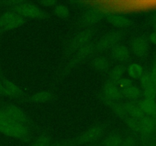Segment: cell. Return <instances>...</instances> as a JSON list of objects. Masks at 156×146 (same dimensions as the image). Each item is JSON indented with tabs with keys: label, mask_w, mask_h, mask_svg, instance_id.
Here are the masks:
<instances>
[{
	"label": "cell",
	"mask_w": 156,
	"mask_h": 146,
	"mask_svg": "<svg viewBox=\"0 0 156 146\" xmlns=\"http://www.w3.org/2000/svg\"><path fill=\"white\" fill-rule=\"evenodd\" d=\"M0 132L8 136L24 139L28 136V130L23 124L12 121L0 109Z\"/></svg>",
	"instance_id": "cell-1"
},
{
	"label": "cell",
	"mask_w": 156,
	"mask_h": 146,
	"mask_svg": "<svg viewBox=\"0 0 156 146\" xmlns=\"http://www.w3.org/2000/svg\"><path fill=\"white\" fill-rule=\"evenodd\" d=\"M22 22V18L15 12H6L0 17V28L5 30L14 28L20 25Z\"/></svg>",
	"instance_id": "cell-2"
},
{
	"label": "cell",
	"mask_w": 156,
	"mask_h": 146,
	"mask_svg": "<svg viewBox=\"0 0 156 146\" xmlns=\"http://www.w3.org/2000/svg\"><path fill=\"white\" fill-rule=\"evenodd\" d=\"M3 113L12 121L24 125L27 122V117L21 109L15 106H7L1 109Z\"/></svg>",
	"instance_id": "cell-3"
},
{
	"label": "cell",
	"mask_w": 156,
	"mask_h": 146,
	"mask_svg": "<svg viewBox=\"0 0 156 146\" xmlns=\"http://www.w3.org/2000/svg\"><path fill=\"white\" fill-rule=\"evenodd\" d=\"M104 98L108 103H114L120 97V90L115 83L111 82L106 84L103 90Z\"/></svg>",
	"instance_id": "cell-4"
},
{
	"label": "cell",
	"mask_w": 156,
	"mask_h": 146,
	"mask_svg": "<svg viewBox=\"0 0 156 146\" xmlns=\"http://www.w3.org/2000/svg\"><path fill=\"white\" fill-rule=\"evenodd\" d=\"M17 9L19 12L30 18H40L42 17L44 12L37 6L29 3H22L17 6Z\"/></svg>",
	"instance_id": "cell-5"
},
{
	"label": "cell",
	"mask_w": 156,
	"mask_h": 146,
	"mask_svg": "<svg viewBox=\"0 0 156 146\" xmlns=\"http://www.w3.org/2000/svg\"><path fill=\"white\" fill-rule=\"evenodd\" d=\"M123 94L129 99H136L140 96V90L131 81L125 80L122 82Z\"/></svg>",
	"instance_id": "cell-6"
},
{
	"label": "cell",
	"mask_w": 156,
	"mask_h": 146,
	"mask_svg": "<svg viewBox=\"0 0 156 146\" xmlns=\"http://www.w3.org/2000/svg\"><path fill=\"white\" fill-rule=\"evenodd\" d=\"M141 82L143 85V88H144L145 94H146V97H152L154 98L156 94V88L152 82L151 76L149 72L144 73L141 78Z\"/></svg>",
	"instance_id": "cell-7"
},
{
	"label": "cell",
	"mask_w": 156,
	"mask_h": 146,
	"mask_svg": "<svg viewBox=\"0 0 156 146\" xmlns=\"http://www.w3.org/2000/svg\"><path fill=\"white\" fill-rule=\"evenodd\" d=\"M102 133V129L100 127H92L85 131L79 138V141L82 143H89L97 140Z\"/></svg>",
	"instance_id": "cell-8"
},
{
	"label": "cell",
	"mask_w": 156,
	"mask_h": 146,
	"mask_svg": "<svg viewBox=\"0 0 156 146\" xmlns=\"http://www.w3.org/2000/svg\"><path fill=\"white\" fill-rule=\"evenodd\" d=\"M148 47H149V45H148L147 40L141 36L134 39L132 43L133 51L136 56H142L146 54L148 50Z\"/></svg>",
	"instance_id": "cell-9"
},
{
	"label": "cell",
	"mask_w": 156,
	"mask_h": 146,
	"mask_svg": "<svg viewBox=\"0 0 156 146\" xmlns=\"http://www.w3.org/2000/svg\"><path fill=\"white\" fill-rule=\"evenodd\" d=\"M140 109L143 113L152 115L156 113V102L152 97H145L139 104Z\"/></svg>",
	"instance_id": "cell-10"
},
{
	"label": "cell",
	"mask_w": 156,
	"mask_h": 146,
	"mask_svg": "<svg viewBox=\"0 0 156 146\" xmlns=\"http://www.w3.org/2000/svg\"><path fill=\"white\" fill-rule=\"evenodd\" d=\"M2 91L11 97H18L21 94V90L16 85L6 80L2 83Z\"/></svg>",
	"instance_id": "cell-11"
},
{
	"label": "cell",
	"mask_w": 156,
	"mask_h": 146,
	"mask_svg": "<svg viewBox=\"0 0 156 146\" xmlns=\"http://www.w3.org/2000/svg\"><path fill=\"white\" fill-rule=\"evenodd\" d=\"M119 38H120V36L117 33H109V34L106 35L102 38L101 40L99 43V46L101 47V48L103 49L110 48L118 41Z\"/></svg>",
	"instance_id": "cell-12"
},
{
	"label": "cell",
	"mask_w": 156,
	"mask_h": 146,
	"mask_svg": "<svg viewBox=\"0 0 156 146\" xmlns=\"http://www.w3.org/2000/svg\"><path fill=\"white\" fill-rule=\"evenodd\" d=\"M113 56L117 60L125 61L129 56V50L123 46H117L113 50Z\"/></svg>",
	"instance_id": "cell-13"
},
{
	"label": "cell",
	"mask_w": 156,
	"mask_h": 146,
	"mask_svg": "<svg viewBox=\"0 0 156 146\" xmlns=\"http://www.w3.org/2000/svg\"><path fill=\"white\" fill-rule=\"evenodd\" d=\"M128 72L133 78H141L145 73L143 66L138 63L131 64L128 68Z\"/></svg>",
	"instance_id": "cell-14"
},
{
	"label": "cell",
	"mask_w": 156,
	"mask_h": 146,
	"mask_svg": "<svg viewBox=\"0 0 156 146\" xmlns=\"http://www.w3.org/2000/svg\"><path fill=\"white\" fill-rule=\"evenodd\" d=\"M110 21L113 24L116 26H119V27L126 26L129 23V18L120 15V14H115L114 15L111 16L110 18Z\"/></svg>",
	"instance_id": "cell-15"
},
{
	"label": "cell",
	"mask_w": 156,
	"mask_h": 146,
	"mask_svg": "<svg viewBox=\"0 0 156 146\" xmlns=\"http://www.w3.org/2000/svg\"><path fill=\"white\" fill-rule=\"evenodd\" d=\"M124 74V68L121 65H117L114 67L110 72V78L111 79V82L115 83V82L120 81L123 78Z\"/></svg>",
	"instance_id": "cell-16"
},
{
	"label": "cell",
	"mask_w": 156,
	"mask_h": 146,
	"mask_svg": "<svg viewBox=\"0 0 156 146\" xmlns=\"http://www.w3.org/2000/svg\"><path fill=\"white\" fill-rule=\"evenodd\" d=\"M122 139L121 137L117 134H112L105 139L104 146H120Z\"/></svg>",
	"instance_id": "cell-17"
},
{
	"label": "cell",
	"mask_w": 156,
	"mask_h": 146,
	"mask_svg": "<svg viewBox=\"0 0 156 146\" xmlns=\"http://www.w3.org/2000/svg\"><path fill=\"white\" fill-rule=\"evenodd\" d=\"M50 97H51V94L49 91H43L35 94L32 97V99L36 103H44V102H46L48 100H50Z\"/></svg>",
	"instance_id": "cell-18"
},
{
	"label": "cell",
	"mask_w": 156,
	"mask_h": 146,
	"mask_svg": "<svg viewBox=\"0 0 156 146\" xmlns=\"http://www.w3.org/2000/svg\"><path fill=\"white\" fill-rule=\"evenodd\" d=\"M84 20L88 24H94L99 20V15L94 11H89L84 15Z\"/></svg>",
	"instance_id": "cell-19"
},
{
	"label": "cell",
	"mask_w": 156,
	"mask_h": 146,
	"mask_svg": "<svg viewBox=\"0 0 156 146\" xmlns=\"http://www.w3.org/2000/svg\"><path fill=\"white\" fill-rule=\"evenodd\" d=\"M94 65L98 70L104 71V70L108 68V65H109V62H108V60L105 58L98 57L96 58L94 60Z\"/></svg>",
	"instance_id": "cell-20"
},
{
	"label": "cell",
	"mask_w": 156,
	"mask_h": 146,
	"mask_svg": "<svg viewBox=\"0 0 156 146\" xmlns=\"http://www.w3.org/2000/svg\"><path fill=\"white\" fill-rule=\"evenodd\" d=\"M50 139L47 135H43L35 140L31 146H50Z\"/></svg>",
	"instance_id": "cell-21"
},
{
	"label": "cell",
	"mask_w": 156,
	"mask_h": 146,
	"mask_svg": "<svg viewBox=\"0 0 156 146\" xmlns=\"http://www.w3.org/2000/svg\"><path fill=\"white\" fill-rule=\"evenodd\" d=\"M55 12H56V14L59 17H62V18H64V17H66L69 14V10L65 5H57L55 9Z\"/></svg>",
	"instance_id": "cell-22"
},
{
	"label": "cell",
	"mask_w": 156,
	"mask_h": 146,
	"mask_svg": "<svg viewBox=\"0 0 156 146\" xmlns=\"http://www.w3.org/2000/svg\"><path fill=\"white\" fill-rule=\"evenodd\" d=\"M120 146H136L135 141L133 138H126L122 141Z\"/></svg>",
	"instance_id": "cell-23"
},
{
	"label": "cell",
	"mask_w": 156,
	"mask_h": 146,
	"mask_svg": "<svg viewBox=\"0 0 156 146\" xmlns=\"http://www.w3.org/2000/svg\"><path fill=\"white\" fill-rule=\"evenodd\" d=\"M149 75L151 76V78H152V82H153L154 85H155L156 88V64L152 66V69L149 71Z\"/></svg>",
	"instance_id": "cell-24"
},
{
	"label": "cell",
	"mask_w": 156,
	"mask_h": 146,
	"mask_svg": "<svg viewBox=\"0 0 156 146\" xmlns=\"http://www.w3.org/2000/svg\"><path fill=\"white\" fill-rule=\"evenodd\" d=\"M42 4H44L45 5L50 6V5L54 4V2H51V1H45V2H42Z\"/></svg>",
	"instance_id": "cell-25"
},
{
	"label": "cell",
	"mask_w": 156,
	"mask_h": 146,
	"mask_svg": "<svg viewBox=\"0 0 156 146\" xmlns=\"http://www.w3.org/2000/svg\"><path fill=\"white\" fill-rule=\"evenodd\" d=\"M56 146H64V145H62V144H58V145H56Z\"/></svg>",
	"instance_id": "cell-26"
}]
</instances>
